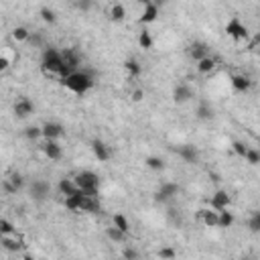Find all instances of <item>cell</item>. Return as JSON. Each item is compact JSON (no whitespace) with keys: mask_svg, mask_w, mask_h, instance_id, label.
<instances>
[{"mask_svg":"<svg viewBox=\"0 0 260 260\" xmlns=\"http://www.w3.org/2000/svg\"><path fill=\"white\" fill-rule=\"evenodd\" d=\"M187 53H189V57H191V59L199 61V59H203V57H208V55H209V49H208V45H206V43L195 41V43H191V45H189Z\"/></svg>","mask_w":260,"mask_h":260,"instance_id":"cell-13","label":"cell"},{"mask_svg":"<svg viewBox=\"0 0 260 260\" xmlns=\"http://www.w3.org/2000/svg\"><path fill=\"white\" fill-rule=\"evenodd\" d=\"M27 43L33 45V47H43V45H45V37L41 35V33H29Z\"/></svg>","mask_w":260,"mask_h":260,"instance_id":"cell-31","label":"cell"},{"mask_svg":"<svg viewBox=\"0 0 260 260\" xmlns=\"http://www.w3.org/2000/svg\"><path fill=\"white\" fill-rule=\"evenodd\" d=\"M114 225H116V228H120L122 232H126V234L130 232V222L124 218L122 213H116V216H114Z\"/></svg>","mask_w":260,"mask_h":260,"instance_id":"cell-30","label":"cell"},{"mask_svg":"<svg viewBox=\"0 0 260 260\" xmlns=\"http://www.w3.org/2000/svg\"><path fill=\"white\" fill-rule=\"evenodd\" d=\"M27 37H29V31H27L25 27H15V29H13V39H17V41H27Z\"/></svg>","mask_w":260,"mask_h":260,"instance_id":"cell-34","label":"cell"},{"mask_svg":"<svg viewBox=\"0 0 260 260\" xmlns=\"http://www.w3.org/2000/svg\"><path fill=\"white\" fill-rule=\"evenodd\" d=\"M106 236H108V238H110L112 242H124V240L128 238V234H126V232H122L120 228H116V225L108 228V230H106Z\"/></svg>","mask_w":260,"mask_h":260,"instance_id":"cell-25","label":"cell"},{"mask_svg":"<svg viewBox=\"0 0 260 260\" xmlns=\"http://www.w3.org/2000/svg\"><path fill=\"white\" fill-rule=\"evenodd\" d=\"M228 206H230V195H228V191H218V193L211 197V208L216 209V211L228 209Z\"/></svg>","mask_w":260,"mask_h":260,"instance_id":"cell-16","label":"cell"},{"mask_svg":"<svg viewBox=\"0 0 260 260\" xmlns=\"http://www.w3.org/2000/svg\"><path fill=\"white\" fill-rule=\"evenodd\" d=\"M43 69L47 73H53V75H59L63 73V59H61V51L53 49V47H47L43 49Z\"/></svg>","mask_w":260,"mask_h":260,"instance_id":"cell-3","label":"cell"},{"mask_svg":"<svg viewBox=\"0 0 260 260\" xmlns=\"http://www.w3.org/2000/svg\"><path fill=\"white\" fill-rule=\"evenodd\" d=\"M156 17H159V6H155L153 2L149 4H144V10H142V15H140V22L142 25H149V22H155Z\"/></svg>","mask_w":260,"mask_h":260,"instance_id":"cell-19","label":"cell"},{"mask_svg":"<svg viewBox=\"0 0 260 260\" xmlns=\"http://www.w3.org/2000/svg\"><path fill=\"white\" fill-rule=\"evenodd\" d=\"M244 159L250 163V165H258V163H260V153H258L256 149H248L246 155H244Z\"/></svg>","mask_w":260,"mask_h":260,"instance_id":"cell-33","label":"cell"},{"mask_svg":"<svg viewBox=\"0 0 260 260\" xmlns=\"http://www.w3.org/2000/svg\"><path fill=\"white\" fill-rule=\"evenodd\" d=\"M124 17H126V10H124V6L114 4V6L110 8V18H112V20L120 22V20H124Z\"/></svg>","mask_w":260,"mask_h":260,"instance_id":"cell-28","label":"cell"},{"mask_svg":"<svg viewBox=\"0 0 260 260\" xmlns=\"http://www.w3.org/2000/svg\"><path fill=\"white\" fill-rule=\"evenodd\" d=\"M2 234H15V225L10 224L8 220L0 218V236H2Z\"/></svg>","mask_w":260,"mask_h":260,"instance_id":"cell-36","label":"cell"},{"mask_svg":"<svg viewBox=\"0 0 260 260\" xmlns=\"http://www.w3.org/2000/svg\"><path fill=\"white\" fill-rule=\"evenodd\" d=\"M191 98H193V89H191L189 86L185 84H181L175 87V92H173V100L177 102V104H185V102H189Z\"/></svg>","mask_w":260,"mask_h":260,"instance_id":"cell-14","label":"cell"},{"mask_svg":"<svg viewBox=\"0 0 260 260\" xmlns=\"http://www.w3.org/2000/svg\"><path fill=\"white\" fill-rule=\"evenodd\" d=\"M73 181H75V185L80 187V191L98 195V191H100V177L94 171H82V173H77L73 177Z\"/></svg>","mask_w":260,"mask_h":260,"instance_id":"cell-4","label":"cell"},{"mask_svg":"<svg viewBox=\"0 0 260 260\" xmlns=\"http://www.w3.org/2000/svg\"><path fill=\"white\" fill-rule=\"evenodd\" d=\"M232 86L236 92H248L252 87V80L248 75H234L232 77Z\"/></svg>","mask_w":260,"mask_h":260,"instance_id":"cell-20","label":"cell"},{"mask_svg":"<svg viewBox=\"0 0 260 260\" xmlns=\"http://www.w3.org/2000/svg\"><path fill=\"white\" fill-rule=\"evenodd\" d=\"M177 193H179V185L177 183H163L161 189L155 193V199L159 203L161 201H169V199H173Z\"/></svg>","mask_w":260,"mask_h":260,"instance_id":"cell-9","label":"cell"},{"mask_svg":"<svg viewBox=\"0 0 260 260\" xmlns=\"http://www.w3.org/2000/svg\"><path fill=\"white\" fill-rule=\"evenodd\" d=\"M137 2H140V4H149L151 0H137Z\"/></svg>","mask_w":260,"mask_h":260,"instance_id":"cell-46","label":"cell"},{"mask_svg":"<svg viewBox=\"0 0 260 260\" xmlns=\"http://www.w3.org/2000/svg\"><path fill=\"white\" fill-rule=\"evenodd\" d=\"M232 224H234V216L228 209L218 211V228H230Z\"/></svg>","mask_w":260,"mask_h":260,"instance_id":"cell-26","label":"cell"},{"mask_svg":"<svg viewBox=\"0 0 260 260\" xmlns=\"http://www.w3.org/2000/svg\"><path fill=\"white\" fill-rule=\"evenodd\" d=\"M124 67H126V71H128L132 77L140 75V71H142V67H140V63H139L137 59H128L126 63H124Z\"/></svg>","mask_w":260,"mask_h":260,"instance_id":"cell-27","label":"cell"},{"mask_svg":"<svg viewBox=\"0 0 260 260\" xmlns=\"http://www.w3.org/2000/svg\"><path fill=\"white\" fill-rule=\"evenodd\" d=\"M159 256L161 258H175V250L173 248H163V250H159Z\"/></svg>","mask_w":260,"mask_h":260,"instance_id":"cell-42","label":"cell"},{"mask_svg":"<svg viewBox=\"0 0 260 260\" xmlns=\"http://www.w3.org/2000/svg\"><path fill=\"white\" fill-rule=\"evenodd\" d=\"M197 118L199 120H211L213 118V108L209 102H199L197 106Z\"/></svg>","mask_w":260,"mask_h":260,"instance_id":"cell-23","label":"cell"},{"mask_svg":"<svg viewBox=\"0 0 260 260\" xmlns=\"http://www.w3.org/2000/svg\"><path fill=\"white\" fill-rule=\"evenodd\" d=\"M232 146H234L236 155H240V156H244V155H246V151H248V146H246V144H244L242 140H236V142H234Z\"/></svg>","mask_w":260,"mask_h":260,"instance_id":"cell-39","label":"cell"},{"mask_svg":"<svg viewBox=\"0 0 260 260\" xmlns=\"http://www.w3.org/2000/svg\"><path fill=\"white\" fill-rule=\"evenodd\" d=\"M75 6L80 10H89L94 6V0H75Z\"/></svg>","mask_w":260,"mask_h":260,"instance_id":"cell-40","label":"cell"},{"mask_svg":"<svg viewBox=\"0 0 260 260\" xmlns=\"http://www.w3.org/2000/svg\"><path fill=\"white\" fill-rule=\"evenodd\" d=\"M151 2H153L155 6H159V8H161V6H163V4L167 2V0H151Z\"/></svg>","mask_w":260,"mask_h":260,"instance_id":"cell-45","label":"cell"},{"mask_svg":"<svg viewBox=\"0 0 260 260\" xmlns=\"http://www.w3.org/2000/svg\"><path fill=\"white\" fill-rule=\"evenodd\" d=\"M65 208L71 211H86V213H98L100 211V201L98 195L86 193V191H77L73 195L65 197Z\"/></svg>","mask_w":260,"mask_h":260,"instance_id":"cell-1","label":"cell"},{"mask_svg":"<svg viewBox=\"0 0 260 260\" xmlns=\"http://www.w3.org/2000/svg\"><path fill=\"white\" fill-rule=\"evenodd\" d=\"M225 33H228V37L236 39V41H246L248 37H250V31H248V27L244 25V22L240 18H232L228 25H225Z\"/></svg>","mask_w":260,"mask_h":260,"instance_id":"cell-6","label":"cell"},{"mask_svg":"<svg viewBox=\"0 0 260 260\" xmlns=\"http://www.w3.org/2000/svg\"><path fill=\"white\" fill-rule=\"evenodd\" d=\"M61 59H63V73H61V80H63L65 75H69L71 71L77 69V65H80V53L73 47L61 49Z\"/></svg>","mask_w":260,"mask_h":260,"instance_id":"cell-5","label":"cell"},{"mask_svg":"<svg viewBox=\"0 0 260 260\" xmlns=\"http://www.w3.org/2000/svg\"><path fill=\"white\" fill-rule=\"evenodd\" d=\"M57 187H59V193L65 195V197H67V195H73V193H77V191H80V187L75 185L73 179H61Z\"/></svg>","mask_w":260,"mask_h":260,"instance_id":"cell-21","label":"cell"},{"mask_svg":"<svg viewBox=\"0 0 260 260\" xmlns=\"http://www.w3.org/2000/svg\"><path fill=\"white\" fill-rule=\"evenodd\" d=\"M33 112H35V106H33V102L27 100V98H20L17 104H15V114H17V118H29Z\"/></svg>","mask_w":260,"mask_h":260,"instance_id":"cell-11","label":"cell"},{"mask_svg":"<svg viewBox=\"0 0 260 260\" xmlns=\"http://www.w3.org/2000/svg\"><path fill=\"white\" fill-rule=\"evenodd\" d=\"M142 96H144V94H142V89H134L132 100H134V102H140V100H142Z\"/></svg>","mask_w":260,"mask_h":260,"instance_id":"cell-44","label":"cell"},{"mask_svg":"<svg viewBox=\"0 0 260 260\" xmlns=\"http://www.w3.org/2000/svg\"><path fill=\"white\" fill-rule=\"evenodd\" d=\"M22 185H25V179L18 173H13V175H8V179H4V189L8 193H17V191L22 189Z\"/></svg>","mask_w":260,"mask_h":260,"instance_id":"cell-15","label":"cell"},{"mask_svg":"<svg viewBox=\"0 0 260 260\" xmlns=\"http://www.w3.org/2000/svg\"><path fill=\"white\" fill-rule=\"evenodd\" d=\"M41 149H43L45 156L51 159V161H59L61 155H63V151H61V146L57 144V140H45V144L41 146Z\"/></svg>","mask_w":260,"mask_h":260,"instance_id":"cell-10","label":"cell"},{"mask_svg":"<svg viewBox=\"0 0 260 260\" xmlns=\"http://www.w3.org/2000/svg\"><path fill=\"white\" fill-rule=\"evenodd\" d=\"M41 137H45V140H57L63 137V126L59 122H47L41 126Z\"/></svg>","mask_w":260,"mask_h":260,"instance_id":"cell-8","label":"cell"},{"mask_svg":"<svg viewBox=\"0 0 260 260\" xmlns=\"http://www.w3.org/2000/svg\"><path fill=\"white\" fill-rule=\"evenodd\" d=\"M248 228H250V232H260V213L256 211V213H252V218H250V222H248Z\"/></svg>","mask_w":260,"mask_h":260,"instance_id":"cell-37","label":"cell"},{"mask_svg":"<svg viewBox=\"0 0 260 260\" xmlns=\"http://www.w3.org/2000/svg\"><path fill=\"white\" fill-rule=\"evenodd\" d=\"M197 69H199V73H211L213 69H216V59L213 57H203V59H199L197 61Z\"/></svg>","mask_w":260,"mask_h":260,"instance_id":"cell-24","label":"cell"},{"mask_svg":"<svg viewBox=\"0 0 260 260\" xmlns=\"http://www.w3.org/2000/svg\"><path fill=\"white\" fill-rule=\"evenodd\" d=\"M122 256H124V258H130V260H132V258H139V252L134 250V248H124Z\"/></svg>","mask_w":260,"mask_h":260,"instance_id":"cell-41","label":"cell"},{"mask_svg":"<svg viewBox=\"0 0 260 260\" xmlns=\"http://www.w3.org/2000/svg\"><path fill=\"white\" fill-rule=\"evenodd\" d=\"M25 137H27L29 140H37V139L41 137V128H39V126H27V128H25Z\"/></svg>","mask_w":260,"mask_h":260,"instance_id":"cell-35","label":"cell"},{"mask_svg":"<svg viewBox=\"0 0 260 260\" xmlns=\"http://www.w3.org/2000/svg\"><path fill=\"white\" fill-rule=\"evenodd\" d=\"M146 167L153 169V171H163L165 169V163L159 156H146Z\"/></svg>","mask_w":260,"mask_h":260,"instance_id":"cell-29","label":"cell"},{"mask_svg":"<svg viewBox=\"0 0 260 260\" xmlns=\"http://www.w3.org/2000/svg\"><path fill=\"white\" fill-rule=\"evenodd\" d=\"M139 45L142 49H151L153 47V37H151V33H140V37H139Z\"/></svg>","mask_w":260,"mask_h":260,"instance_id":"cell-32","label":"cell"},{"mask_svg":"<svg viewBox=\"0 0 260 260\" xmlns=\"http://www.w3.org/2000/svg\"><path fill=\"white\" fill-rule=\"evenodd\" d=\"M8 65H10V61L4 57V55H0V71H4V69H8Z\"/></svg>","mask_w":260,"mask_h":260,"instance_id":"cell-43","label":"cell"},{"mask_svg":"<svg viewBox=\"0 0 260 260\" xmlns=\"http://www.w3.org/2000/svg\"><path fill=\"white\" fill-rule=\"evenodd\" d=\"M61 84H63V87H67L69 92H73L77 96H84V94H87L89 89L94 87L92 75L86 73V71H80V69H75L69 75H65L61 80Z\"/></svg>","mask_w":260,"mask_h":260,"instance_id":"cell-2","label":"cell"},{"mask_svg":"<svg viewBox=\"0 0 260 260\" xmlns=\"http://www.w3.org/2000/svg\"><path fill=\"white\" fill-rule=\"evenodd\" d=\"M177 153L183 156L187 163H197V159H199V153H197V149H195L193 144H183V146H179Z\"/></svg>","mask_w":260,"mask_h":260,"instance_id":"cell-18","label":"cell"},{"mask_svg":"<svg viewBox=\"0 0 260 260\" xmlns=\"http://www.w3.org/2000/svg\"><path fill=\"white\" fill-rule=\"evenodd\" d=\"M92 153H94V156L98 161H108L110 156H112V151H110V146L106 144V142H102V140H94L92 142Z\"/></svg>","mask_w":260,"mask_h":260,"instance_id":"cell-12","label":"cell"},{"mask_svg":"<svg viewBox=\"0 0 260 260\" xmlns=\"http://www.w3.org/2000/svg\"><path fill=\"white\" fill-rule=\"evenodd\" d=\"M29 191H31V197L35 201H45L49 197V193H51V185L47 183V181L37 179V181H33V183H31Z\"/></svg>","mask_w":260,"mask_h":260,"instance_id":"cell-7","label":"cell"},{"mask_svg":"<svg viewBox=\"0 0 260 260\" xmlns=\"http://www.w3.org/2000/svg\"><path fill=\"white\" fill-rule=\"evenodd\" d=\"M199 220L208 225V228H218V211L213 208H208V209H201L199 211Z\"/></svg>","mask_w":260,"mask_h":260,"instance_id":"cell-17","label":"cell"},{"mask_svg":"<svg viewBox=\"0 0 260 260\" xmlns=\"http://www.w3.org/2000/svg\"><path fill=\"white\" fill-rule=\"evenodd\" d=\"M0 244H2L8 252H18L20 248H22V242L10 238V234H2V236H0Z\"/></svg>","mask_w":260,"mask_h":260,"instance_id":"cell-22","label":"cell"},{"mask_svg":"<svg viewBox=\"0 0 260 260\" xmlns=\"http://www.w3.org/2000/svg\"><path fill=\"white\" fill-rule=\"evenodd\" d=\"M41 18L45 22H55V20H57V17H55V13L51 8H41Z\"/></svg>","mask_w":260,"mask_h":260,"instance_id":"cell-38","label":"cell"}]
</instances>
